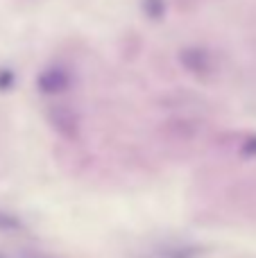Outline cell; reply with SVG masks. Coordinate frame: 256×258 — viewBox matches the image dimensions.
<instances>
[{"mask_svg": "<svg viewBox=\"0 0 256 258\" xmlns=\"http://www.w3.org/2000/svg\"><path fill=\"white\" fill-rule=\"evenodd\" d=\"M0 258H3V256H0Z\"/></svg>", "mask_w": 256, "mask_h": 258, "instance_id": "obj_1", "label": "cell"}]
</instances>
